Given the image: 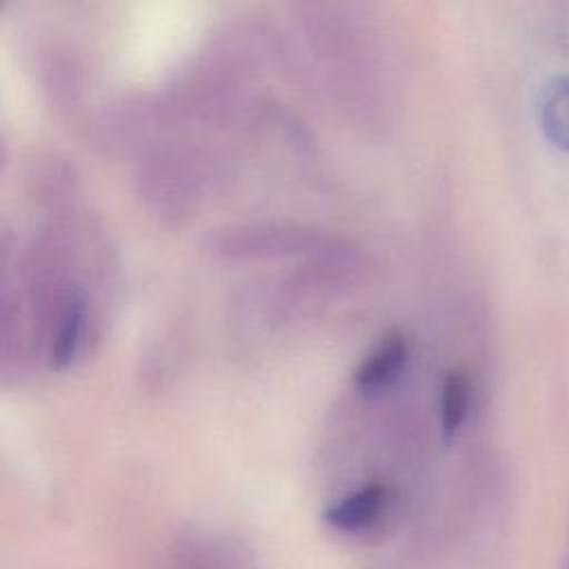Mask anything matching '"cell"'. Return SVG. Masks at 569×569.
Listing matches in <instances>:
<instances>
[{
    "label": "cell",
    "instance_id": "1",
    "mask_svg": "<svg viewBox=\"0 0 569 569\" xmlns=\"http://www.w3.org/2000/svg\"><path fill=\"white\" fill-rule=\"evenodd\" d=\"M407 340L398 331L385 333L360 360L353 371V382L362 391H376L389 385L405 367Z\"/></svg>",
    "mask_w": 569,
    "mask_h": 569
},
{
    "label": "cell",
    "instance_id": "4",
    "mask_svg": "<svg viewBox=\"0 0 569 569\" xmlns=\"http://www.w3.org/2000/svg\"><path fill=\"white\" fill-rule=\"evenodd\" d=\"M471 409V378L462 369H449L440 387V429L445 440H453Z\"/></svg>",
    "mask_w": 569,
    "mask_h": 569
},
{
    "label": "cell",
    "instance_id": "2",
    "mask_svg": "<svg viewBox=\"0 0 569 569\" xmlns=\"http://www.w3.org/2000/svg\"><path fill=\"white\" fill-rule=\"evenodd\" d=\"M387 502V487L380 482H369L345 498L336 500L325 509V522L340 531H358L369 527Z\"/></svg>",
    "mask_w": 569,
    "mask_h": 569
},
{
    "label": "cell",
    "instance_id": "3",
    "mask_svg": "<svg viewBox=\"0 0 569 569\" xmlns=\"http://www.w3.org/2000/svg\"><path fill=\"white\" fill-rule=\"evenodd\" d=\"M538 122L556 147L569 151V76H556L540 89Z\"/></svg>",
    "mask_w": 569,
    "mask_h": 569
},
{
    "label": "cell",
    "instance_id": "5",
    "mask_svg": "<svg viewBox=\"0 0 569 569\" xmlns=\"http://www.w3.org/2000/svg\"><path fill=\"white\" fill-rule=\"evenodd\" d=\"M82 320H84V302L82 298H71L62 311L60 325H58V333H56V342L51 347V362L56 367H64L80 342V333H82Z\"/></svg>",
    "mask_w": 569,
    "mask_h": 569
}]
</instances>
